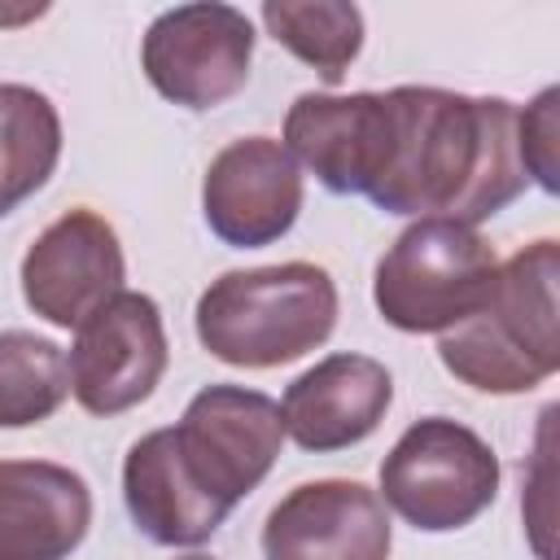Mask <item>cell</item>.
Wrapping results in <instances>:
<instances>
[{"instance_id":"obj_1","label":"cell","mask_w":560,"mask_h":560,"mask_svg":"<svg viewBox=\"0 0 560 560\" xmlns=\"http://www.w3.org/2000/svg\"><path fill=\"white\" fill-rule=\"evenodd\" d=\"M394 149L368 192L385 214L477 223L525 188L516 153V109L503 96L442 88H394Z\"/></svg>"},{"instance_id":"obj_2","label":"cell","mask_w":560,"mask_h":560,"mask_svg":"<svg viewBox=\"0 0 560 560\" xmlns=\"http://www.w3.org/2000/svg\"><path fill=\"white\" fill-rule=\"evenodd\" d=\"M556 276V241H534L512 254L481 311L442 332V368L481 394H525L542 385L560 368Z\"/></svg>"},{"instance_id":"obj_3","label":"cell","mask_w":560,"mask_h":560,"mask_svg":"<svg viewBox=\"0 0 560 560\" xmlns=\"http://www.w3.org/2000/svg\"><path fill=\"white\" fill-rule=\"evenodd\" d=\"M337 284L315 262L249 267L210 280L197 298V341L232 368H280L328 341Z\"/></svg>"},{"instance_id":"obj_4","label":"cell","mask_w":560,"mask_h":560,"mask_svg":"<svg viewBox=\"0 0 560 560\" xmlns=\"http://www.w3.org/2000/svg\"><path fill=\"white\" fill-rule=\"evenodd\" d=\"M499 276L494 245L455 219H416L376 262L372 298L402 332H451L481 311Z\"/></svg>"},{"instance_id":"obj_5","label":"cell","mask_w":560,"mask_h":560,"mask_svg":"<svg viewBox=\"0 0 560 560\" xmlns=\"http://www.w3.org/2000/svg\"><path fill=\"white\" fill-rule=\"evenodd\" d=\"M499 494V459L468 424L416 420L381 464V503L424 534H451L477 521Z\"/></svg>"},{"instance_id":"obj_6","label":"cell","mask_w":560,"mask_h":560,"mask_svg":"<svg viewBox=\"0 0 560 560\" xmlns=\"http://www.w3.org/2000/svg\"><path fill=\"white\" fill-rule=\"evenodd\" d=\"M171 433L197 486L228 512L258 490L284 446L280 402L245 385H206Z\"/></svg>"},{"instance_id":"obj_7","label":"cell","mask_w":560,"mask_h":560,"mask_svg":"<svg viewBox=\"0 0 560 560\" xmlns=\"http://www.w3.org/2000/svg\"><path fill=\"white\" fill-rule=\"evenodd\" d=\"M249 61L254 26L232 4H175L153 18L140 44L149 83L184 109H214L236 96L249 79Z\"/></svg>"},{"instance_id":"obj_8","label":"cell","mask_w":560,"mask_h":560,"mask_svg":"<svg viewBox=\"0 0 560 560\" xmlns=\"http://www.w3.org/2000/svg\"><path fill=\"white\" fill-rule=\"evenodd\" d=\"M166 359L171 346L158 302L149 293L122 289L79 324V337L66 359L70 394L92 416L131 411L158 389Z\"/></svg>"},{"instance_id":"obj_9","label":"cell","mask_w":560,"mask_h":560,"mask_svg":"<svg viewBox=\"0 0 560 560\" xmlns=\"http://www.w3.org/2000/svg\"><path fill=\"white\" fill-rule=\"evenodd\" d=\"M122 271L118 232L96 210L79 206L31 241L22 258V298L39 319L79 328L92 311L122 293Z\"/></svg>"},{"instance_id":"obj_10","label":"cell","mask_w":560,"mask_h":560,"mask_svg":"<svg viewBox=\"0 0 560 560\" xmlns=\"http://www.w3.org/2000/svg\"><path fill=\"white\" fill-rule=\"evenodd\" d=\"M284 149L328 192H372L394 149V101L389 92H302L284 114Z\"/></svg>"},{"instance_id":"obj_11","label":"cell","mask_w":560,"mask_h":560,"mask_svg":"<svg viewBox=\"0 0 560 560\" xmlns=\"http://www.w3.org/2000/svg\"><path fill=\"white\" fill-rule=\"evenodd\" d=\"M201 210L219 241L258 249L280 241L302 210V175L271 136H245L214 153L201 179Z\"/></svg>"},{"instance_id":"obj_12","label":"cell","mask_w":560,"mask_h":560,"mask_svg":"<svg viewBox=\"0 0 560 560\" xmlns=\"http://www.w3.org/2000/svg\"><path fill=\"white\" fill-rule=\"evenodd\" d=\"M389 512L376 490L324 477L289 490L262 525L267 560H389Z\"/></svg>"},{"instance_id":"obj_13","label":"cell","mask_w":560,"mask_h":560,"mask_svg":"<svg viewBox=\"0 0 560 560\" xmlns=\"http://www.w3.org/2000/svg\"><path fill=\"white\" fill-rule=\"evenodd\" d=\"M394 402V376L368 354H328L306 368L280 398L284 438L302 451H341L376 433Z\"/></svg>"},{"instance_id":"obj_14","label":"cell","mask_w":560,"mask_h":560,"mask_svg":"<svg viewBox=\"0 0 560 560\" xmlns=\"http://www.w3.org/2000/svg\"><path fill=\"white\" fill-rule=\"evenodd\" d=\"M92 525V490L48 459H0V560H66Z\"/></svg>"},{"instance_id":"obj_15","label":"cell","mask_w":560,"mask_h":560,"mask_svg":"<svg viewBox=\"0 0 560 560\" xmlns=\"http://www.w3.org/2000/svg\"><path fill=\"white\" fill-rule=\"evenodd\" d=\"M122 499L136 529L158 547H197L228 521V508L188 472L171 429H153L127 451Z\"/></svg>"},{"instance_id":"obj_16","label":"cell","mask_w":560,"mask_h":560,"mask_svg":"<svg viewBox=\"0 0 560 560\" xmlns=\"http://www.w3.org/2000/svg\"><path fill=\"white\" fill-rule=\"evenodd\" d=\"M61 158L52 101L22 83H0V219L48 184Z\"/></svg>"},{"instance_id":"obj_17","label":"cell","mask_w":560,"mask_h":560,"mask_svg":"<svg viewBox=\"0 0 560 560\" xmlns=\"http://www.w3.org/2000/svg\"><path fill=\"white\" fill-rule=\"evenodd\" d=\"M262 22H267L271 39L284 44L298 61L315 66L324 83H341L350 61L363 48V13L354 4H337V0H315V4L267 0L262 4Z\"/></svg>"},{"instance_id":"obj_18","label":"cell","mask_w":560,"mask_h":560,"mask_svg":"<svg viewBox=\"0 0 560 560\" xmlns=\"http://www.w3.org/2000/svg\"><path fill=\"white\" fill-rule=\"evenodd\" d=\"M70 394L66 354L57 341L9 328L0 332V429L48 420Z\"/></svg>"},{"instance_id":"obj_19","label":"cell","mask_w":560,"mask_h":560,"mask_svg":"<svg viewBox=\"0 0 560 560\" xmlns=\"http://www.w3.org/2000/svg\"><path fill=\"white\" fill-rule=\"evenodd\" d=\"M556 101L560 92L556 88H542L525 114H516V153H521V166L525 175H534L547 192H556Z\"/></svg>"},{"instance_id":"obj_20","label":"cell","mask_w":560,"mask_h":560,"mask_svg":"<svg viewBox=\"0 0 560 560\" xmlns=\"http://www.w3.org/2000/svg\"><path fill=\"white\" fill-rule=\"evenodd\" d=\"M179 560H210V556H179Z\"/></svg>"}]
</instances>
